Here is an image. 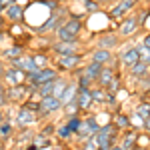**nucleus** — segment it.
<instances>
[{"mask_svg": "<svg viewBox=\"0 0 150 150\" xmlns=\"http://www.w3.org/2000/svg\"><path fill=\"white\" fill-rule=\"evenodd\" d=\"M94 136H96V142H98V150H110L116 142H120V130L110 122V124L100 128Z\"/></svg>", "mask_w": 150, "mask_h": 150, "instance_id": "1", "label": "nucleus"}, {"mask_svg": "<svg viewBox=\"0 0 150 150\" xmlns=\"http://www.w3.org/2000/svg\"><path fill=\"white\" fill-rule=\"evenodd\" d=\"M84 52V42L82 40H74V42H60L54 40L50 46V54H54V58L62 56H72V54H80Z\"/></svg>", "mask_w": 150, "mask_h": 150, "instance_id": "2", "label": "nucleus"}, {"mask_svg": "<svg viewBox=\"0 0 150 150\" xmlns=\"http://www.w3.org/2000/svg\"><path fill=\"white\" fill-rule=\"evenodd\" d=\"M86 60V54L80 52V54H72V56H62V58H54V66L58 68L60 74H66L70 76L76 68H80Z\"/></svg>", "mask_w": 150, "mask_h": 150, "instance_id": "3", "label": "nucleus"}, {"mask_svg": "<svg viewBox=\"0 0 150 150\" xmlns=\"http://www.w3.org/2000/svg\"><path fill=\"white\" fill-rule=\"evenodd\" d=\"M88 60L92 62H98L100 66H112V68H120V62H118V56H116L112 50H102V48H92L86 52Z\"/></svg>", "mask_w": 150, "mask_h": 150, "instance_id": "4", "label": "nucleus"}, {"mask_svg": "<svg viewBox=\"0 0 150 150\" xmlns=\"http://www.w3.org/2000/svg\"><path fill=\"white\" fill-rule=\"evenodd\" d=\"M40 122L38 114H34L32 110L24 108V106H18L16 108V116H14V126L20 128V130H26V128H32L34 124Z\"/></svg>", "mask_w": 150, "mask_h": 150, "instance_id": "5", "label": "nucleus"}, {"mask_svg": "<svg viewBox=\"0 0 150 150\" xmlns=\"http://www.w3.org/2000/svg\"><path fill=\"white\" fill-rule=\"evenodd\" d=\"M60 76L56 66H46V68H38L34 74H26V82H36V84H46L54 82Z\"/></svg>", "mask_w": 150, "mask_h": 150, "instance_id": "6", "label": "nucleus"}, {"mask_svg": "<svg viewBox=\"0 0 150 150\" xmlns=\"http://www.w3.org/2000/svg\"><path fill=\"white\" fill-rule=\"evenodd\" d=\"M122 38L118 36V32H108L104 30L100 34L96 36V42H94V48H102V50H112L114 52L116 48L120 46Z\"/></svg>", "mask_w": 150, "mask_h": 150, "instance_id": "7", "label": "nucleus"}, {"mask_svg": "<svg viewBox=\"0 0 150 150\" xmlns=\"http://www.w3.org/2000/svg\"><path fill=\"white\" fill-rule=\"evenodd\" d=\"M140 28V22H138V18H136V14H128V16H124L122 20H120V24H118V36L120 38H128V36H132V34H136Z\"/></svg>", "mask_w": 150, "mask_h": 150, "instance_id": "8", "label": "nucleus"}, {"mask_svg": "<svg viewBox=\"0 0 150 150\" xmlns=\"http://www.w3.org/2000/svg\"><path fill=\"white\" fill-rule=\"evenodd\" d=\"M118 56V62H120V66L122 68H132L136 62L140 60V52H138V44H134V46H126L120 50V54H116Z\"/></svg>", "mask_w": 150, "mask_h": 150, "instance_id": "9", "label": "nucleus"}, {"mask_svg": "<svg viewBox=\"0 0 150 150\" xmlns=\"http://www.w3.org/2000/svg\"><path fill=\"white\" fill-rule=\"evenodd\" d=\"M138 0H118L116 4H112V8L108 10V16L112 20H122L124 16H128V12L136 6Z\"/></svg>", "mask_w": 150, "mask_h": 150, "instance_id": "10", "label": "nucleus"}, {"mask_svg": "<svg viewBox=\"0 0 150 150\" xmlns=\"http://www.w3.org/2000/svg\"><path fill=\"white\" fill-rule=\"evenodd\" d=\"M62 112V102L54 98V96H46V98H40V120L48 118V116Z\"/></svg>", "mask_w": 150, "mask_h": 150, "instance_id": "11", "label": "nucleus"}, {"mask_svg": "<svg viewBox=\"0 0 150 150\" xmlns=\"http://www.w3.org/2000/svg\"><path fill=\"white\" fill-rule=\"evenodd\" d=\"M2 82L6 84V86H22L24 82H26V74H24L20 68H14V66H6L4 70V76H2Z\"/></svg>", "mask_w": 150, "mask_h": 150, "instance_id": "12", "label": "nucleus"}, {"mask_svg": "<svg viewBox=\"0 0 150 150\" xmlns=\"http://www.w3.org/2000/svg\"><path fill=\"white\" fill-rule=\"evenodd\" d=\"M10 66H14V68H20L24 72V74H34L36 70H38V66L34 64V60H32V54L30 52H26V54H22L20 58H14L12 62H8Z\"/></svg>", "mask_w": 150, "mask_h": 150, "instance_id": "13", "label": "nucleus"}, {"mask_svg": "<svg viewBox=\"0 0 150 150\" xmlns=\"http://www.w3.org/2000/svg\"><path fill=\"white\" fill-rule=\"evenodd\" d=\"M22 54H26V46H22V44H8V46L0 48V58L8 64V62H12L14 58H20Z\"/></svg>", "mask_w": 150, "mask_h": 150, "instance_id": "14", "label": "nucleus"}, {"mask_svg": "<svg viewBox=\"0 0 150 150\" xmlns=\"http://www.w3.org/2000/svg\"><path fill=\"white\" fill-rule=\"evenodd\" d=\"M24 8H26V6H22V4L16 2V4L8 6L2 16L8 20V24H24Z\"/></svg>", "mask_w": 150, "mask_h": 150, "instance_id": "15", "label": "nucleus"}, {"mask_svg": "<svg viewBox=\"0 0 150 150\" xmlns=\"http://www.w3.org/2000/svg\"><path fill=\"white\" fill-rule=\"evenodd\" d=\"M6 96H8V102L10 104H22L28 100V92L22 86H6Z\"/></svg>", "mask_w": 150, "mask_h": 150, "instance_id": "16", "label": "nucleus"}, {"mask_svg": "<svg viewBox=\"0 0 150 150\" xmlns=\"http://www.w3.org/2000/svg\"><path fill=\"white\" fill-rule=\"evenodd\" d=\"M76 102L80 106L82 112H90L94 106L92 100V88H78V94H76Z\"/></svg>", "mask_w": 150, "mask_h": 150, "instance_id": "17", "label": "nucleus"}, {"mask_svg": "<svg viewBox=\"0 0 150 150\" xmlns=\"http://www.w3.org/2000/svg\"><path fill=\"white\" fill-rule=\"evenodd\" d=\"M62 26L68 30L70 34H74V36H80L82 32H84V28H86V24H84V18H82V16H68V18L64 20Z\"/></svg>", "mask_w": 150, "mask_h": 150, "instance_id": "18", "label": "nucleus"}, {"mask_svg": "<svg viewBox=\"0 0 150 150\" xmlns=\"http://www.w3.org/2000/svg\"><path fill=\"white\" fill-rule=\"evenodd\" d=\"M136 142H138V132L134 128H128V130H124V134H120V146L124 150L136 148Z\"/></svg>", "mask_w": 150, "mask_h": 150, "instance_id": "19", "label": "nucleus"}, {"mask_svg": "<svg viewBox=\"0 0 150 150\" xmlns=\"http://www.w3.org/2000/svg\"><path fill=\"white\" fill-rule=\"evenodd\" d=\"M32 60L38 68H46V66H54V56L48 54V52H42V50H32Z\"/></svg>", "mask_w": 150, "mask_h": 150, "instance_id": "20", "label": "nucleus"}, {"mask_svg": "<svg viewBox=\"0 0 150 150\" xmlns=\"http://www.w3.org/2000/svg\"><path fill=\"white\" fill-rule=\"evenodd\" d=\"M112 124H114L120 132H124L128 128H132V120H130V114H124V112H114L112 114Z\"/></svg>", "mask_w": 150, "mask_h": 150, "instance_id": "21", "label": "nucleus"}, {"mask_svg": "<svg viewBox=\"0 0 150 150\" xmlns=\"http://www.w3.org/2000/svg\"><path fill=\"white\" fill-rule=\"evenodd\" d=\"M116 74H118L116 68H112V66H104L102 72H100V76H98V80H96V86H98V88H106L110 82L114 80Z\"/></svg>", "mask_w": 150, "mask_h": 150, "instance_id": "22", "label": "nucleus"}, {"mask_svg": "<svg viewBox=\"0 0 150 150\" xmlns=\"http://www.w3.org/2000/svg\"><path fill=\"white\" fill-rule=\"evenodd\" d=\"M128 74H130V78H134V80H140V78H144V76H148L150 74V66L146 64V62H142V60H138L132 68L128 70Z\"/></svg>", "mask_w": 150, "mask_h": 150, "instance_id": "23", "label": "nucleus"}, {"mask_svg": "<svg viewBox=\"0 0 150 150\" xmlns=\"http://www.w3.org/2000/svg\"><path fill=\"white\" fill-rule=\"evenodd\" d=\"M68 82H70V76H66V74H60L56 80H54V92H52V96L60 100V98L64 96V92H66Z\"/></svg>", "mask_w": 150, "mask_h": 150, "instance_id": "24", "label": "nucleus"}, {"mask_svg": "<svg viewBox=\"0 0 150 150\" xmlns=\"http://www.w3.org/2000/svg\"><path fill=\"white\" fill-rule=\"evenodd\" d=\"M76 94H78V84H76V80H72V78H70L68 86H66V92H64V96L60 98L62 106H64V104H68V102H72V100H76Z\"/></svg>", "mask_w": 150, "mask_h": 150, "instance_id": "25", "label": "nucleus"}, {"mask_svg": "<svg viewBox=\"0 0 150 150\" xmlns=\"http://www.w3.org/2000/svg\"><path fill=\"white\" fill-rule=\"evenodd\" d=\"M102 68H104V66H100L98 62H92V60H88V62L84 64V74L96 82V80H98V76H100V72H102Z\"/></svg>", "mask_w": 150, "mask_h": 150, "instance_id": "26", "label": "nucleus"}, {"mask_svg": "<svg viewBox=\"0 0 150 150\" xmlns=\"http://www.w3.org/2000/svg\"><path fill=\"white\" fill-rule=\"evenodd\" d=\"M54 136L58 138V142H68V140H72L74 134L70 132V128L66 126V122H60L56 126V134H54Z\"/></svg>", "mask_w": 150, "mask_h": 150, "instance_id": "27", "label": "nucleus"}, {"mask_svg": "<svg viewBox=\"0 0 150 150\" xmlns=\"http://www.w3.org/2000/svg\"><path fill=\"white\" fill-rule=\"evenodd\" d=\"M54 40H60V42H74V40H80V36L70 34L64 26H60L56 32H54Z\"/></svg>", "mask_w": 150, "mask_h": 150, "instance_id": "28", "label": "nucleus"}, {"mask_svg": "<svg viewBox=\"0 0 150 150\" xmlns=\"http://www.w3.org/2000/svg\"><path fill=\"white\" fill-rule=\"evenodd\" d=\"M82 6H84V12L86 14H98V12H102V4L98 2V0H80Z\"/></svg>", "mask_w": 150, "mask_h": 150, "instance_id": "29", "label": "nucleus"}, {"mask_svg": "<svg viewBox=\"0 0 150 150\" xmlns=\"http://www.w3.org/2000/svg\"><path fill=\"white\" fill-rule=\"evenodd\" d=\"M64 122H66V126L70 128V132L76 136L78 130H80V126H82V116L80 114L78 116H68V118H64Z\"/></svg>", "mask_w": 150, "mask_h": 150, "instance_id": "30", "label": "nucleus"}, {"mask_svg": "<svg viewBox=\"0 0 150 150\" xmlns=\"http://www.w3.org/2000/svg\"><path fill=\"white\" fill-rule=\"evenodd\" d=\"M32 144H36L40 150H50L52 148V142H50V138L48 136H44V134H34V138H32Z\"/></svg>", "mask_w": 150, "mask_h": 150, "instance_id": "31", "label": "nucleus"}, {"mask_svg": "<svg viewBox=\"0 0 150 150\" xmlns=\"http://www.w3.org/2000/svg\"><path fill=\"white\" fill-rule=\"evenodd\" d=\"M80 112L82 110H80V106H78L76 100H72V102H68V104L62 106V114H64V118H68V116H78Z\"/></svg>", "mask_w": 150, "mask_h": 150, "instance_id": "32", "label": "nucleus"}, {"mask_svg": "<svg viewBox=\"0 0 150 150\" xmlns=\"http://www.w3.org/2000/svg\"><path fill=\"white\" fill-rule=\"evenodd\" d=\"M106 96H108V90H106V88H98V86H94V88H92V100H94V104H102V106H104Z\"/></svg>", "mask_w": 150, "mask_h": 150, "instance_id": "33", "label": "nucleus"}, {"mask_svg": "<svg viewBox=\"0 0 150 150\" xmlns=\"http://www.w3.org/2000/svg\"><path fill=\"white\" fill-rule=\"evenodd\" d=\"M0 132H2V136H4V142H6V140H10L12 136H14V122L4 120V122L0 124Z\"/></svg>", "mask_w": 150, "mask_h": 150, "instance_id": "34", "label": "nucleus"}, {"mask_svg": "<svg viewBox=\"0 0 150 150\" xmlns=\"http://www.w3.org/2000/svg\"><path fill=\"white\" fill-rule=\"evenodd\" d=\"M106 90H108L110 94H118V92H120V90H122V74H116L114 80L106 86Z\"/></svg>", "mask_w": 150, "mask_h": 150, "instance_id": "35", "label": "nucleus"}, {"mask_svg": "<svg viewBox=\"0 0 150 150\" xmlns=\"http://www.w3.org/2000/svg\"><path fill=\"white\" fill-rule=\"evenodd\" d=\"M52 92H54V82H46V84H40L38 86V96L40 98L52 96Z\"/></svg>", "mask_w": 150, "mask_h": 150, "instance_id": "36", "label": "nucleus"}, {"mask_svg": "<svg viewBox=\"0 0 150 150\" xmlns=\"http://www.w3.org/2000/svg\"><path fill=\"white\" fill-rule=\"evenodd\" d=\"M134 110H136L144 120H148V118H150V102H146V100H142L140 104H136V108H134Z\"/></svg>", "mask_w": 150, "mask_h": 150, "instance_id": "37", "label": "nucleus"}, {"mask_svg": "<svg viewBox=\"0 0 150 150\" xmlns=\"http://www.w3.org/2000/svg\"><path fill=\"white\" fill-rule=\"evenodd\" d=\"M134 14H136V18H138L140 26H144V24H146V20L150 18V8H146V6H140V8L134 12Z\"/></svg>", "mask_w": 150, "mask_h": 150, "instance_id": "38", "label": "nucleus"}, {"mask_svg": "<svg viewBox=\"0 0 150 150\" xmlns=\"http://www.w3.org/2000/svg\"><path fill=\"white\" fill-rule=\"evenodd\" d=\"M80 150H98V142H96V136H90L84 142H80Z\"/></svg>", "mask_w": 150, "mask_h": 150, "instance_id": "39", "label": "nucleus"}, {"mask_svg": "<svg viewBox=\"0 0 150 150\" xmlns=\"http://www.w3.org/2000/svg\"><path fill=\"white\" fill-rule=\"evenodd\" d=\"M136 84H138V90L142 94H148L150 92V74L144 76V78H140V80H136Z\"/></svg>", "mask_w": 150, "mask_h": 150, "instance_id": "40", "label": "nucleus"}, {"mask_svg": "<svg viewBox=\"0 0 150 150\" xmlns=\"http://www.w3.org/2000/svg\"><path fill=\"white\" fill-rule=\"evenodd\" d=\"M40 134H44V136H54L56 134V126L52 124V122H46V124H42V128H40Z\"/></svg>", "mask_w": 150, "mask_h": 150, "instance_id": "41", "label": "nucleus"}, {"mask_svg": "<svg viewBox=\"0 0 150 150\" xmlns=\"http://www.w3.org/2000/svg\"><path fill=\"white\" fill-rule=\"evenodd\" d=\"M138 52H140V60L146 62V64L150 66V50H148V48H144L142 44H138Z\"/></svg>", "mask_w": 150, "mask_h": 150, "instance_id": "42", "label": "nucleus"}, {"mask_svg": "<svg viewBox=\"0 0 150 150\" xmlns=\"http://www.w3.org/2000/svg\"><path fill=\"white\" fill-rule=\"evenodd\" d=\"M140 44H142L144 48H148V50H150V32L144 36V38H142V42H140Z\"/></svg>", "mask_w": 150, "mask_h": 150, "instance_id": "43", "label": "nucleus"}, {"mask_svg": "<svg viewBox=\"0 0 150 150\" xmlns=\"http://www.w3.org/2000/svg\"><path fill=\"white\" fill-rule=\"evenodd\" d=\"M4 40H8V34H6V30H0V46H2Z\"/></svg>", "mask_w": 150, "mask_h": 150, "instance_id": "44", "label": "nucleus"}, {"mask_svg": "<svg viewBox=\"0 0 150 150\" xmlns=\"http://www.w3.org/2000/svg\"><path fill=\"white\" fill-rule=\"evenodd\" d=\"M50 150H68V148L64 146V142H60V144H56V146H52Z\"/></svg>", "mask_w": 150, "mask_h": 150, "instance_id": "45", "label": "nucleus"}, {"mask_svg": "<svg viewBox=\"0 0 150 150\" xmlns=\"http://www.w3.org/2000/svg\"><path fill=\"white\" fill-rule=\"evenodd\" d=\"M22 150H40V148H38L36 144H32V142H30V144H26V146H24Z\"/></svg>", "mask_w": 150, "mask_h": 150, "instance_id": "46", "label": "nucleus"}, {"mask_svg": "<svg viewBox=\"0 0 150 150\" xmlns=\"http://www.w3.org/2000/svg\"><path fill=\"white\" fill-rule=\"evenodd\" d=\"M4 120H6V114H4V108H2V106H0V124H2V122H4Z\"/></svg>", "mask_w": 150, "mask_h": 150, "instance_id": "47", "label": "nucleus"}, {"mask_svg": "<svg viewBox=\"0 0 150 150\" xmlns=\"http://www.w3.org/2000/svg\"><path fill=\"white\" fill-rule=\"evenodd\" d=\"M144 130H146V134L150 136V118L146 120V122H144Z\"/></svg>", "mask_w": 150, "mask_h": 150, "instance_id": "48", "label": "nucleus"}, {"mask_svg": "<svg viewBox=\"0 0 150 150\" xmlns=\"http://www.w3.org/2000/svg\"><path fill=\"white\" fill-rule=\"evenodd\" d=\"M110 150H124V148H122L120 144H114V146H112V148H110Z\"/></svg>", "mask_w": 150, "mask_h": 150, "instance_id": "49", "label": "nucleus"}, {"mask_svg": "<svg viewBox=\"0 0 150 150\" xmlns=\"http://www.w3.org/2000/svg\"><path fill=\"white\" fill-rule=\"evenodd\" d=\"M2 142H4V136H2V132H0V144H2Z\"/></svg>", "mask_w": 150, "mask_h": 150, "instance_id": "50", "label": "nucleus"}, {"mask_svg": "<svg viewBox=\"0 0 150 150\" xmlns=\"http://www.w3.org/2000/svg\"><path fill=\"white\" fill-rule=\"evenodd\" d=\"M0 150H6V146H4V142H2V144H0Z\"/></svg>", "mask_w": 150, "mask_h": 150, "instance_id": "51", "label": "nucleus"}, {"mask_svg": "<svg viewBox=\"0 0 150 150\" xmlns=\"http://www.w3.org/2000/svg\"><path fill=\"white\" fill-rule=\"evenodd\" d=\"M98 2H100V4H104V2H108V0H98Z\"/></svg>", "mask_w": 150, "mask_h": 150, "instance_id": "52", "label": "nucleus"}, {"mask_svg": "<svg viewBox=\"0 0 150 150\" xmlns=\"http://www.w3.org/2000/svg\"><path fill=\"white\" fill-rule=\"evenodd\" d=\"M132 150H142V148H138V146H136V148H132Z\"/></svg>", "mask_w": 150, "mask_h": 150, "instance_id": "53", "label": "nucleus"}, {"mask_svg": "<svg viewBox=\"0 0 150 150\" xmlns=\"http://www.w3.org/2000/svg\"><path fill=\"white\" fill-rule=\"evenodd\" d=\"M142 2H150V0H142Z\"/></svg>", "mask_w": 150, "mask_h": 150, "instance_id": "54", "label": "nucleus"}]
</instances>
